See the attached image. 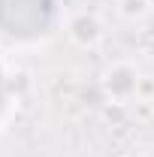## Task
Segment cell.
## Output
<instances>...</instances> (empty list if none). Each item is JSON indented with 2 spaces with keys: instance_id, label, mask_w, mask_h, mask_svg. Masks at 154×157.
Listing matches in <instances>:
<instances>
[{
  "instance_id": "1",
  "label": "cell",
  "mask_w": 154,
  "mask_h": 157,
  "mask_svg": "<svg viewBox=\"0 0 154 157\" xmlns=\"http://www.w3.org/2000/svg\"><path fill=\"white\" fill-rule=\"evenodd\" d=\"M52 21V0H0V27L12 36H39Z\"/></svg>"
},
{
  "instance_id": "2",
  "label": "cell",
  "mask_w": 154,
  "mask_h": 157,
  "mask_svg": "<svg viewBox=\"0 0 154 157\" xmlns=\"http://www.w3.org/2000/svg\"><path fill=\"white\" fill-rule=\"evenodd\" d=\"M127 78H130L127 73H118V76H115V88H121V91H124V88H130V82H127Z\"/></svg>"
},
{
  "instance_id": "3",
  "label": "cell",
  "mask_w": 154,
  "mask_h": 157,
  "mask_svg": "<svg viewBox=\"0 0 154 157\" xmlns=\"http://www.w3.org/2000/svg\"><path fill=\"white\" fill-rule=\"evenodd\" d=\"M0 106H3V78H0Z\"/></svg>"
}]
</instances>
